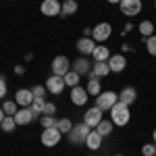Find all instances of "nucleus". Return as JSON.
I'll list each match as a JSON object with an SVG mask.
<instances>
[{
    "mask_svg": "<svg viewBox=\"0 0 156 156\" xmlns=\"http://www.w3.org/2000/svg\"><path fill=\"white\" fill-rule=\"evenodd\" d=\"M71 67H73V71L79 73V75H87V73L92 71V65H90V60L85 58V56H79V58H75V60L71 62Z\"/></svg>",
    "mask_w": 156,
    "mask_h": 156,
    "instance_id": "dca6fc26",
    "label": "nucleus"
},
{
    "mask_svg": "<svg viewBox=\"0 0 156 156\" xmlns=\"http://www.w3.org/2000/svg\"><path fill=\"white\" fill-rule=\"evenodd\" d=\"M56 129H58L62 135H69V131L73 129L71 119H58V123H56Z\"/></svg>",
    "mask_w": 156,
    "mask_h": 156,
    "instance_id": "c85d7f7f",
    "label": "nucleus"
},
{
    "mask_svg": "<svg viewBox=\"0 0 156 156\" xmlns=\"http://www.w3.org/2000/svg\"><path fill=\"white\" fill-rule=\"evenodd\" d=\"M34 92L31 90H27V87H21V90H17V94H15V102L19 104V106H25L29 108L31 106V102H34Z\"/></svg>",
    "mask_w": 156,
    "mask_h": 156,
    "instance_id": "9b49d317",
    "label": "nucleus"
},
{
    "mask_svg": "<svg viewBox=\"0 0 156 156\" xmlns=\"http://www.w3.org/2000/svg\"><path fill=\"white\" fill-rule=\"evenodd\" d=\"M77 9H79V4L75 2V0H65L62 2V11H60V19H65V17H69V15H75L77 12Z\"/></svg>",
    "mask_w": 156,
    "mask_h": 156,
    "instance_id": "aec40b11",
    "label": "nucleus"
},
{
    "mask_svg": "<svg viewBox=\"0 0 156 156\" xmlns=\"http://www.w3.org/2000/svg\"><path fill=\"white\" fill-rule=\"evenodd\" d=\"M31 92H34V96H36V98H44V94H46L48 90H46V85H34Z\"/></svg>",
    "mask_w": 156,
    "mask_h": 156,
    "instance_id": "473e14b6",
    "label": "nucleus"
},
{
    "mask_svg": "<svg viewBox=\"0 0 156 156\" xmlns=\"http://www.w3.org/2000/svg\"><path fill=\"white\" fill-rule=\"evenodd\" d=\"M154 9H156V0H154Z\"/></svg>",
    "mask_w": 156,
    "mask_h": 156,
    "instance_id": "c03bdc74",
    "label": "nucleus"
},
{
    "mask_svg": "<svg viewBox=\"0 0 156 156\" xmlns=\"http://www.w3.org/2000/svg\"><path fill=\"white\" fill-rule=\"evenodd\" d=\"M15 73H17V75H23V73H25V67H23V65H17V67H15Z\"/></svg>",
    "mask_w": 156,
    "mask_h": 156,
    "instance_id": "c9c22d12",
    "label": "nucleus"
},
{
    "mask_svg": "<svg viewBox=\"0 0 156 156\" xmlns=\"http://www.w3.org/2000/svg\"><path fill=\"white\" fill-rule=\"evenodd\" d=\"M2 110H4V115L15 117V115H17V110H19V104H17L15 100H4V102H2Z\"/></svg>",
    "mask_w": 156,
    "mask_h": 156,
    "instance_id": "393cba45",
    "label": "nucleus"
},
{
    "mask_svg": "<svg viewBox=\"0 0 156 156\" xmlns=\"http://www.w3.org/2000/svg\"><path fill=\"white\" fill-rule=\"evenodd\" d=\"M135 98H137V92H135V87H131V85L123 87L119 92V102L127 104V106H131L133 102H135Z\"/></svg>",
    "mask_w": 156,
    "mask_h": 156,
    "instance_id": "2eb2a0df",
    "label": "nucleus"
},
{
    "mask_svg": "<svg viewBox=\"0 0 156 156\" xmlns=\"http://www.w3.org/2000/svg\"><path fill=\"white\" fill-rule=\"evenodd\" d=\"M142 154L144 156H156V144H144L142 146Z\"/></svg>",
    "mask_w": 156,
    "mask_h": 156,
    "instance_id": "2f4dec72",
    "label": "nucleus"
},
{
    "mask_svg": "<svg viewBox=\"0 0 156 156\" xmlns=\"http://www.w3.org/2000/svg\"><path fill=\"white\" fill-rule=\"evenodd\" d=\"M102 115H104V112H102L98 106H92L90 110L83 112V123H87V125L94 129V127H98V123L102 121Z\"/></svg>",
    "mask_w": 156,
    "mask_h": 156,
    "instance_id": "9d476101",
    "label": "nucleus"
},
{
    "mask_svg": "<svg viewBox=\"0 0 156 156\" xmlns=\"http://www.w3.org/2000/svg\"><path fill=\"white\" fill-rule=\"evenodd\" d=\"M92 58H94V62H108V58H110L108 46H96V50L92 52Z\"/></svg>",
    "mask_w": 156,
    "mask_h": 156,
    "instance_id": "6ab92c4d",
    "label": "nucleus"
},
{
    "mask_svg": "<svg viewBox=\"0 0 156 156\" xmlns=\"http://www.w3.org/2000/svg\"><path fill=\"white\" fill-rule=\"evenodd\" d=\"M83 144L87 146V148H90L92 152H96L98 148L102 146V135H100V133H98L96 129H94V131H90V135L85 137V142H83Z\"/></svg>",
    "mask_w": 156,
    "mask_h": 156,
    "instance_id": "a211bd4d",
    "label": "nucleus"
},
{
    "mask_svg": "<svg viewBox=\"0 0 156 156\" xmlns=\"http://www.w3.org/2000/svg\"><path fill=\"white\" fill-rule=\"evenodd\" d=\"M106 2H108V4H119L121 0H106Z\"/></svg>",
    "mask_w": 156,
    "mask_h": 156,
    "instance_id": "a19ab883",
    "label": "nucleus"
},
{
    "mask_svg": "<svg viewBox=\"0 0 156 156\" xmlns=\"http://www.w3.org/2000/svg\"><path fill=\"white\" fill-rule=\"evenodd\" d=\"M56 112V104L54 102H46V106H44V112L42 115H54Z\"/></svg>",
    "mask_w": 156,
    "mask_h": 156,
    "instance_id": "72a5a7b5",
    "label": "nucleus"
},
{
    "mask_svg": "<svg viewBox=\"0 0 156 156\" xmlns=\"http://www.w3.org/2000/svg\"><path fill=\"white\" fill-rule=\"evenodd\" d=\"M119 102V94L117 92H112V90H106V92H100L96 96V106L102 110V112H106L110 108L115 106Z\"/></svg>",
    "mask_w": 156,
    "mask_h": 156,
    "instance_id": "7ed1b4c3",
    "label": "nucleus"
},
{
    "mask_svg": "<svg viewBox=\"0 0 156 156\" xmlns=\"http://www.w3.org/2000/svg\"><path fill=\"white\" fill-rule=\"evenodd\" d=\"M40 11H42V15H46V17H56L62 11V2H58V0H42Z\"/></svg>",
    "mask_w": 156,
    "mask_h": 156,
    "instance_id": "6e6552de",
    "label": "nucleus"
},
{
    "mask_svg": "<svg viewBox=\"0 0 156 156\" xmlns=\"http://www.w3.org/2000/svg\"><path fill=\"white\" fill-rule=\"evenodd\" d=\"M69 71H71V60L67 58L65 54H58V56L52 58V75L65 77Z\"/></svg>",
    "mask_w": 156,
    "mask_h": 156,
    "instance_id": "39448f33",
    "label": "nucleus"
},
{
    "mask_svg": "<svg viewBox=\"0 0 156 156\" xmlns=\"http://www.w3.org/2000/svg\"><path fill=\"white\" fill-rule=\"evenodd\" d=\"M154 142H156V129H154Z\"/></svg>",
    "mask_w": 156,
    "mask_h": 156,
    "instance_id": "79ce46f5",
    "label": "nucleus"
},
{
    "mask_svg": "<svg viewBox=\"0 0 156 156\" xmlns=\"http://www.w3.org/2000/svg\"><path fill=\"white\" fill-rule=\"evenodd\" d=\"M44 106H46V100L44 98H34V102H31V112H34V117L40 119V115L44 112Z\"/></svg>",
    "mask_w": 156,
    "mask_h": 156,
    "instance_id": "5701e85b",
    "label": "nucleus"
},
{
    "mask_svg": "<svg viewBox=\"0 0 156 156\" xmlns=\"http://www.w3.org/2000/svg\"><path fill=\"white\" fill-rule=\"evenodd\" d=\"M34 119H36V117H34L31 108H25V106H21L19 110H17V115H15V121H17V125H29V123H31Z\"/></svg>",
    "mask_w": 156,
    "mask_h": 156,
    "instance_id": "f3484780",
    "label": "nucleus"
},
{
    "mask_svg": "<svg viewBox=\"0 0 156 156\" xmlns=\"http://www.w3.org/2000/svg\"><path fill=\"white\" fill-rule=\"evenodd\" d=\"M87 98H90V94H87L85 87H79V85L71 87V102L75 104V106H85Z\"/></svg>",
    "mask_w": 156,
    "mask_h": 156,
    "instance_id": "f8f14e48",
    "label": "nucleus"
},
{
    "mask_svg": "<svg viewBox=\"0 0 156 156\" xmlns=\"http://www.w3.org/2000/svg\"><path fill=\"white\" fill-rule=\"evenodd\" d=\"M110 36H112V25L110 23H98L96 27H92V40H94L96 44L106 42Z\"/></svg>",
    "mask_w": 156,
    "mask_h": 156,
    "instance_id": "423d86ee",
    "label": "nucleus"
},
{
    "mask_svg": "<svg viewBox=\"0 0 156 156\" xmlns=\"http://www.w3.org/2000/svg\"><path fill=\"white\" fill-rule=\"evenodd\" d=\"M6 115H4V110H2V106H0V123H2V119H4Z\"/></svg>",
    "mask_w": 156,
    "mask_h": 156,
    "instance_id": "ea45409f",
    "label": "nucleus"
},
{
    "mask_svg": "<svg viewBox=\"0 0 156 156\" xmlns=\"http://www.w3.org/2000/svg\"><path fill=\"white\" fill-rule=\"evenodd\" d=\"M92 71L96 73L98 77H106L108 73H110V67H108V62H94L92 65Z\"/></svg>",
    "mask_w": 156,
    "mask_h": 156,
    "instance_id": "bb28decb",
    "label": "nucleus"
},
{
    "mask_svg": "<svg viewBox=\"0 0 156 156\" xmlns=\"http://www.w3.org/2000/svg\"><path fill=\"white\" fill-rule=\"evenodd\" d=\"M110 121L115 125H119V127H125L131 121V110H129V106L123 104V102H117L115 106L110 108Z\"/></svg>",
    "mask_w": 156,
    "mask_h": 156,
    "instance_id": "f257e3e1",
    "label": "nucleus"
},
{
    "mask_svg": "<svg viewBox=\"0 0 156 156\" xmlns=\"http://www.w3.org/2000/svg\"><path fill=\"white\" fill-rule=\"evenodd\" d=\"M119 6H121V12L125 15V17H135V15H140L142 12V0H121L119 2Z\"/></svg>",
    "mask_w": 156,
    "mask_h": 156,
    "instance_id": "0eeeda50",
    "label": "nucleus"
},
{
    "mask_svg": "<svg viewBox=\"0 0 156 156\" xmlns=\"http://www.w3.org/2000/svg\"><path fill=\"white\" fill-rule=\"evenodd\" d=\"M87 94L90 96H98L100 92H102V85H100V79H92V81H87Z\"/></svg>",
    "mask_w": 156,
    "mask_h": 156,
    "instance_id": "c756f323",
    "label": "nucleus"
},
{
    "mask_svg": "<svg viewBox=\"0 0 156 156\" xmlns=\"http://www.w3.org/2000/svg\"><path fill=\"white\" fill-rule=\"evenodd\" d=\"M90 131H92V127L87 125V123H77V125H73V129L69 131V142H71L73 146H81L85 142V137L90 135Z\"/></svg>",
    "mask_w": 156,
    "mask_h": 156,
    "instance_id": "f03ea898",
    "label": "nucleus"
},
{
    "mask_svg": "<svg viewBox=\"0 0 156 156\" xmlns=\"http://www.w3.org/2000/svg\"><path fill=\"white\" fill-rule=\"evenodd\" d=\"M62 79H65V85H69V87H75V85H79V79H81V75H79V73H75V71L71 69V71L67 73Z\"/></svg>",
    "mask_w": 156,
    "mask_h": 156,
    "instance_id": "a878e982",
    "label": "nucleus"
},
{
    "mask_svg": "<svg viewBox=\"0 0 156 156\" xmlns=\"http://www.w3.org/2000/svg\"><path fill=\"white\" fill-rule=\"evenodd\" d=\"M137 29H140V36H142V37H150V36H154L156 25L152 23V21H148V19H146V21H142V23H140V27H137Z\"/></svg>",
    "mask_w": 156,
    "mask_h": 156,
    "instance_id": "412c9836",
    "label": "nucleus"
},
{
    "mask_svg": "<svg viewBox=\"0 0 156 156\" xmlns=\"http://www.w3.org/2000/svg\"><path fill=\"white\" fill-rule=\"evenodd\" d=\"M17 127H19V125H17L15 117H9V115H6V117L2 119V123H0V129H2L4 133H12Z\"/></svg>",
    "mask_w": 156,
    "mask_h": 156,
    "instance_id": "4be33fe9",
    "label": "nucleus"
},
{
    "mask_svg": "<svg viewBox=\"0 0 156 156\" xmlns=\"http://www.w3.org/2000/svg\"><path fill=\"white\" fill-rule=\"evenodd\" d=\"M60 137H62V133L56 127H50V129H44L42 131L40 142H42V146H46V148H54V146L60 144Z\"/></svg>",
    "mask_w": 156,
    "mask_h": 156,
    "instance_id": "20e7f679",
    "label": "nucleus"
},
{
    "mask_svg": "<svg viewBox=\"0 0 156 156\" xmlns=\"http://www.w3.org/2000/svg\"><path fill=\"white\" fill-rule=\"evenodd\" d=\"M56 123H58V119H56L54 115H42V117H40V125H42L44 129L56 127Z\"/></svg>",
    "mask_w": 156,
    "mask_h": 156,
    "instance_id": "cd10ccee",
    "label": "nucleus"
},
{
    "mask_svg": "<svg viewBox=\"0 0 156 156\" xmlns=\"http://www.w3.org/2000/svg\"><path fill=\"white\" fill-rule=\"evenodd\" d=\"M121 48H123V52H131V46H129V44H123Z\"/></svg>",
    "mask_w": 156,
    "mask_h": 156,
    "instance_id": "58836bf2",
    "label": "nucleus"
},
{
    "mask_svg": "<svg viewBox=\"0 0 156 156\" xmlns=\"http://www.w3.org/2000/svg\"><path fill=\"white\" fill-rule=\"evenodd\" d=\"M133 29V23H125V27H123V34H129Z\"/></svg>",
    "mask_w": 156,
    "mask_h": 156,
    "instance_id": "e433bc0d",
    "label": "nucleus"
},
{
    "mask_svg": "<svg viewBox=\"0 0 156 156\" xmlns=\"http://www.w3.org/2000/svg\"><path fill=\"white\" fill-rule=\"evenodd\" d=\"M83 37H92V27H85L83 29Z\"/></svg>",
    "mask_w": 156,
    "mask_h": 156,
    "instance_id": "4c0bfd02",
    "label": "nucleus"
},
{
    "mask_svg": "<svg viewBox=\"0 0 156 156\" xmlns=\"http://www.w3.org/2000/svg\"><path fill=\"white\" fill-rule=\"evenodd\" d=\"M65 87H67V85H65V79L58 77V75H50L48 79H46V90H48L52 96H58Z\"/></svg>",
    "mask_w": 156,
    "mask_h": 156,
    "instance_id": "1a4fd4ad",
    "label": "nucleus"
},
{
    "mask_svg": "<svg viewBox=\"0 0 156 156\" xmlns=\"http://www.w3.org/2000/svg\"><path fill=\"white\" fill-rule=\"evenodd\" d=\"M6 96V81H4V77H0V98Z\"/></svg>",
    "mask_w": 156,
    "mask_h": 156,
    "instance_id": "f704fd0d",
    "label": "nucleus"
},
{
    "mask_svg": "<svg viewBox=\"0 0 156 156\" xmlns=\"http://www.w3.org/2000/svg\"><path fill=\"white\" fill-rule=\"evenodd\" d=\"M146 50H148V54L156 56V34L150 36V37H146Z\"/></svg>",
    "mask_w": 156,
    "mask_h": 156,
    "instance_id": "7c9ffc66",
    "label": "nucleus"
},
{
    "mask_svg": "<svg viewBox=\"0 0 156 156\" xmlns=\"http://www.w3.org/2000/svg\"><path fill=\"white\" fill-rule=\"evenodd\" d=\"M115 156H125V154H115Z\"/></svg>",
    "mask_w": 156,
    "mask_h": 156,
    "instance_id": "37998d69",
    "label": "nucleus"
},
{
    "mask_svg": "<svg viewBox=\"0 0 156 156\" xmlns=\"http://www.w3.org/2000/svg\"><path fill=\"white\" fill-rule=\"evenodd\" d=\"M108 67H110V73H121V71H125L127 60H125L123 54H110V58H108Z\"/></svg>",
    "mask_w": 156,
    "mask_h": 156,
    "instance_id": "ddd939ff",
    "label": "nucleus"
},
{
    "mask_svg": "<svg viewBox=\"0 0 156 156\" xmlns=\"http://www.w3.org/2000/svg\"><path fill=\"white\" fill-rule=\"evenodd\" d=\"M96 46H98V44L92 40V37H79V40H77V50H79L83 56L92 54V52L96 50Z\"/></svg>",
    "mask_w": 156,
    "mask_h": 156,
    "instance_id": "4468645a",
    "label": "nucleus"
},
{
    "mask_svg": "<svg viewBox=\"0 0 156 156\" xmlns=\"http://www.w3.org/2000/svg\"><path fill=\"white\" fill-rule=\"evenodd\" d=\"M112 129H115V123H112V121H104V119L100 121V123H98V127H96V131L100 133L102 137H104V135H110Z\"/></svg>",
    "mask_w": 156,
    "mask_h": 156,
    "instance_id": "b1692460",
    "label": "nucleus"
}]
</instances>
